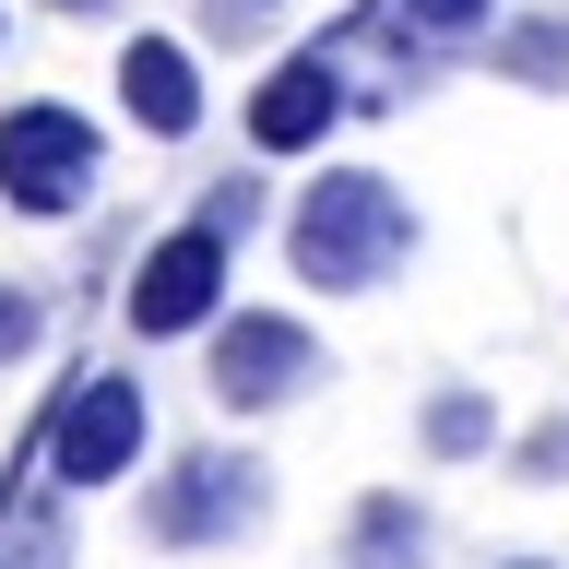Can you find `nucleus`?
Instances as JSON below:
<instances>
[{"instance_id": "obj_1", "label": "nucleus", "mask_w": 569, "mask_h": 569, "mask_svg": "<svg viewBox=\"0 0 569 569\" xmlns=\"http://www.w3.org/2000/svg\"><path fill=\"white\" fill-rule=\"evenodd\" d=\"M416 202L391 190L380 167H320L297 202H284V273L320 284V297H380L403 261H416Z\"/></svg>"}, {"instance_id": "obj_2", "label": "nucleus", "mask_w": 569, "mask_h": 569, "mask_svg": "<svg viewBox=\"0 0 569 569\" xmlns=\"http://www.w3.org/2000/svg\"><path fill=\"white\" fill-rule=\"evenodd\" d=\"M261 522H273V462H261V451H226V439L167 451V462H154V487H142V533H154L167 558L249 546Z\"/></svg>"}, {"instance_id": "obj_3", "label": "nucleus", "mask_w": 569, "mask_h": 569, "mask_svg": "<svg viewBox=\"0 0 569 569\" xmlns=\"http://www.w3.org/2000/svg\"><path fill=\"white\" fill-rule=\"evenodd\" d=\"M96 167H107V131L71 96H12L0 107V213L71 226V213L96 202Z\"/></svg>"}, {"instance_id": "obj_4", "label": "nucleus", "mask_w": 569, "mask_h": 569, "mask_svg": "<svg viewBox=\"0 0 569 569\" xmlns=\"http://www.w3.org/2000/svg\"><path fill=\"white\" fill-rule=\"evenodd\" d=\"M332 380V345H320L297 309H226L202 332V391L226 416H284V403H309Z\"/></svg>"}, {"instance_id": "obj_5", "label": "nucleus", "mask_w": 569, "mask_h": 569, "mask_svg": "<svg viewBox=\"0 0 569 569\" xmlns=\"http://www.w3.org/2000/svg\"><path fill=\"white\" fill-rule=\"evenodd\" d=\"M36 451H48V475H60L71 498L119 487V475H142V451H154V391H142L131 368H83V380L48 403Z\"/></svg>"}, {"instance_id": "obj_6", "label": "nucleus", "mask_w": 569, "mask_h": 569, "mask_svg": "<svg viewBox=\"0 0 569 569\" xmlns=\"http://www.w3.org/2000/svg\"><path fill=\"white\" fill-rule=\"evenodd\" d=\"M226 273H238V238H226L213 213H190V226H167V238L131 261L119 320H131L142 345H190V332H213V320H226Z\"/></svg>"}, {"instance_id": "obj_7", "label": "nucleus", "mask_w": 569, "mask_h": 569, "mask_svg": "<svg viewBox=\"0 0 569 569\" xmlns=\"http://www.w3.org/2000/svg\"><path fill=\"white\" fill-rule=\"evenodd\" d=\"M356 71H345V48L332 36H309V48H284L261 83H249V107H238V131H249V154L261 167H284V154H320V142L356 119Z\"/></svg>"}, {"instance_id": "obj_8", "label": "nucleus", "mask_w": 569, "mask_h": 569, "mask_svg": "<svg viewBox=\"0 0 569 569\" xmlns=\"http://www.w3.org/2000/svg\"><path fill=\"white\" fill-rule=\"evenodd\" d=\"M487 36H498V0H356L332 24V48H391L403 83H427L439 48H487Z\"/></svg>"}, {"instance_id": "obj_9", "label": "nucleus", "mask_w": 569, "mask_h": 569, "mask_svg": "<svg viewBox=\"0 0 569 569\" xmlns=\"http://www.w3.org/2000/svg\"><path fill=\"white\" fill-rule=\"evenodd\" d=\"M119 107H131L142 142H190V131H202V60H190L178 36L131 24V36H119Z\"/></svg>"}, {"instance_id": "obj_10", "label": "nucleus", "mask_w": 569, "mask_h": 569, "mask_svg": "<svg viewBox=\"0 0 569 569\" xmlns=\"http://www.w3.org/2000/svg\"><path fill=\"white\" fill-rule=\"evenodd\" d=\"M0 569H71V487L48 475V451H12V487H0Z\"/></svg>"}, {"instance_id": "obj_11", "label": "nucleus", "mask_w": 569, "mask_h": 569, "mask_svg": "<svg viewBox=\"0 0 569 569\" xmlns=\"http://www.w3.org/2000/svg\"><path fill=\"white\" fill-rule=\"evenodd\" d=\"M487 71H498V83H522V96H569V0H522V12H498Z\"/></svg>"}, {"instance_id": "obj_12", "label": "nucleus", "mask_w": 569, "mask_h": 569, "mask_svg": "<svg viewBox=\"0 0 569 569\" xmlns=\"http://www.w3.org/2000/svg\"><path fill=\"white\" fill-rule=\"evenodd\" d=\"M439 558V522H427V498L403 487H368L345 510V569H427Z\"/></svg>"}, {"instance_id": "obj_13", "label": "nucleus", "mask_w": 569, "mask_h": 569, "mask_svg": "<svg viewBox=\"0 0 569 569\" xmlns=\"http://www.w3.org/2000/svg\"><path fill=\"white\" fill-rule=\"evenodd\" d=\"M416 451H427V462H487V451H498V403H487L475 380H439V391L416 403Z\"/></svg>"}, {"instance_id": "obj_14", "label": "nucleus", "mask_w": 569, "mask_h": 569, "mask_svg": "<svg viewBox=\"0 0 569 569\" xmlns=\"http://www.w3.org/2000/svg\"><path fill=\"white\" fill-rule=\"evenodd\" d=\"M36 345H48V284H24V273H0V368H24Z\"/></svg>"}, {"instance_id": "obj_15", "label": "nucleus", "mask_w": 569, "mask_h": 569, "mask_svg": "<svg viewBox=\"0 0 569 569\" xmlns=\"http://www.w3.org/2000/svg\"><path fill=\"white\" fill-rule=\"evenodd\" d=\"M510 475H522V487H569V403H558V416H533L522 439H510Z\"/></svg>"}, {"instance_id": "obj_16", "label": "nucleus", "mask_w": 569, "mask_h": 569, "mask_svg": "<svg viewBox=\"0 0 569 569\" xmlns=\"http://www.w3.org/2000/svg\"><path fill=\"white\" fill-rule=\"evenodd\" d=\"M190 213H213L226 238H249V226L273 213V190H261V167H238V178H213V190H202V202H190Z\"/></svg>"}, {"instance_id": "obj_17", "label": "nucleus", "mask_w": 569, "mask_h": 569, "mask_svg": "<svg viewBox=\"0 0 569 569\" xmlns=\"http://www.w3.org/2000/svg\"><path fill=\"white\" fill-rule=\"evenodd\" d=\"M273 12L284 0H202V36L213 48H249V36H273Z\"/></svg>"}, {"instance_id": "obj_18", "label": "nucleus", "mask_w": 569, "mask_h": 569, "mask_svg": "<svg viewBox=\"0 0 569 569\" xmlns=\"http://www.w3.org/2000/svg\"><path fill=\"white\" fill-rule=\"evenodd\" d=\"M36 12H60V24H107L119 0H36Z\"/></svg>"}, {"instance_id": "obj_19", "label": "nucleus", "mask_w": 569, "mask_h": 569, "mask_svg": "<svg viewBox=\"0 0 569 569\" xmlns=\"http://www.w3.org/2000/svg\"><path fill=\"white\" fill-rule=\"evenodd\" d=\"M498 569H558V558H498Z\"/></svg>"}, {"instance_id": "obj_20", "label": "nucleus", "mask_w": 569, "mask_h": 569, "mask_svg": "<svg viewBox=\"0 0 569 569\" xmlns=\"http://www.w3.org/2000/svg\"><path fill=\"white\" fill-rule=\"evenodd\" d=\"M0 48H12V0H0Z\"/></svg>"}]
</instances>
